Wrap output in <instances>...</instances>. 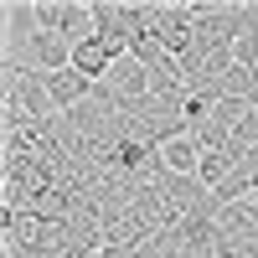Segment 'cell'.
Segmentation results:
<instances>
[{
  "label": "cell",
  "instance_id": "obj_1",
  "mask_svg": "<svg viewBox=\"0 0 258 258\" xmlns=\"http://www.w3.org/2000/svg\"><path fill=\"white\" fill-rule=\"evenodd\" d=\"M21 36H26V62H31L36 73H62V68H73V41H62V36L41 31V26L21 31Z\"/></svg>",
  "mask_w": 258,
  "mask_h": 258
},
{
  "label": "cell",
  "instance_id": "obj_2",
  "mask_svg": "<svg viewBox=\"0 0 258 258\" xmlns=\"http://www.w3.org/2000/svg\"><path fill=\"white\" fill-rule=\"evenodd\" d=\"M114 62H119V57L109 52V41H103L98 31H93V36H83V41H73V68L88 78V83H103V78L114 73Z\"/></svg>",
  "mask_w": 258,
  "mask_h": 258
},
{
  "label": "cell",
  "instance_id": "obj_3",
  "mask_svg": "<svg viewBox=\"0 0 258 258\" xmlns=\"http://www.w3.org/2000/svg\"><path fill=\"white\" fill-rule=\"evenodd\" d=\"M103 83H109L114 93H124V98H145V93H150V68H145V62H135V57H119L114 73L103 78Z\"/></svg>",
  "mask_w": 258,
  "mask_h": 258
},
{
  "label": "cell",
  "instance_id": "obj_4",
  "mask_svg": "<svg viewBox=\"0 0 258 258\" xmlns=\"http://www.w3.org/2000/svg\"><path fill=\"white\" fill-rule=\"evenodd\" d=\"M160 160H165L170 176H197V170H202V145L191 140V135H181V140H170L160 150Z\"/></svg>",
  "mask_w": 258,
  "mask_h": 258
},
{
  "label": "cell",
  "instance_id": "obj_5",
  "mask_svg": "<svg viewBox=\"0 0 258 258\" xmlns=\"http://www.w3.org/2000/svg\"><path fill=\"white\" fill-rule=\"evenodd\" d=\"M232 170H238V160H232L227 150H212V155H202V170H197V181H202L207 191H217V186L232 176Z\"/></svg>",
  "mask_w": 258,
  "mask_h": 258
}]
</instances>
